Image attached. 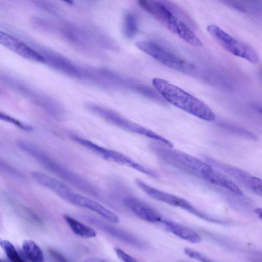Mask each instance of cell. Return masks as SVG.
I'll return each instance as SVG.
<instances>
[{"label":"cell","instance_id":"cell-1","mask_svg":"<svg viewBox=\"0 0 262 262\" xmlns=\"http://www.w3.org/2000/svg\"><path fill=\"white\" fill-rule=\"evenodd\" d=\"M17 147L29 155L45 168L84 193L98 197L96 186L83 177L63 165L36 144L29 141H17Z\"/></svg>","mask_w":262,"mask_h":262},{"label":"cell","instance_id":"cell-2","mask_svg":"<svg viewBox=\"0 0 262 262\" xmlns=\"http://www.w3.org/2000/svg\"><path fill=\"white\" fill-rule=\"evenodd\" d=\"M154 87L168 103L200 119L212 121L215 115L204 102L180 88L159 78L152 79Z\"/></svg>","mask_w":262,"mask_h":262},{"label":"cell","instance_id":"cell-3","mask_svg":"<svg viewBox=\"0 0 262 262\" xmlns=\"http://www.w3.org/2000/svg\"><path fill=\"white\" fill-rule=\"evenodd\" d=\"M138 3L142 9L184 41L193 46H203V43L198 36L166 5L150 0H140Z\"/></svg>","mask_w":262,"mask_h":262},{"label":"cell","instance_id":"cell-4","mask_svg":"<svg viewBox=\"0 0 262 262\" xmlns=\"http://www.w3.org/2000/svg\"><path fill=\"white\" fill-rule=\"evenodd\" d=\"M1 79L8 87L28 99L53 119L57 121L64 119L66 112L64 108L48 95L34 89L13 76L2 74Z\"/></svg>","mask_w":262,"mask_h":262},{"label":"cell","instance_id":"cell-5","mask_svg":"<svg viewBox=\"0 0 262 262\" xmlns=\"http://www.w3.org/2000/svg\"><path fill=\"white\" fill-rule=\"evenodd\" d=\"M150 145L151 150L161 160L186 173L201 178L202 171L210 166L207 162L160 142L158 143L157 141Z\"/></svg>","mask_w":262,"mask_h":262},{"label":"cell","instance_id":"cell-6","mask_svg":"<svg viewBox=\"0 0 262 262\" xmlns=\"http://www.w3.org/2000/svg\"><path fill=\"white\" fill-rule=\"evenodd\" d=\"M85 106L86 109L93 114L121 129L147 137L168 147H173V144L169 140L145 127L130 121L112 110L93 103H87Z\"/></svg>","mask_w":262,"mask_h":262},{"label":"cell","instance_id":"cell-7","mask_svg":"<svg viewBox=\"0 0 262 262\" xmlns=\"http://www.w3.org/2000/svg\"><path fill=\"white\" fill-rule=\"evenodd\" d=\"M207 30L220 46L228 52L254 64L259 62L257 52L250 45L235 38L216 25L208 26Z\"/></svg>","mask_w":262,"mask_h":262},{"label":"cell","instance_id":"cell-8","mask_svg":"<svg viewBox=\"0 0 262 262\" xmlns=\"http://www.w3.org/2000/svg\"><path fill=\"white\" fill-rule=\"evenodd\" d=\"M71 138L75 142L105 160L121 165L131 167L150 177H153L155 174L154 171L152 169L141 165L123 154L100 146L78 135H71Z\"/></svg>","mask_w":262,"mask_h":262},{"label":"cell","instance_id":"cell-9","mask_svg":"<svg viewBox=\"0 0 262 262\" xmlns=\"http://www.w3.org/2000/svg\"><path fill=\"white\" fill-rule=\"evenodd\" d=\"M56 29L69 43L86 52L92 51L97 42H101L100 36L94 35L86 28L70 21L62 22Z\"/></svg>","mask_w":262,"mask_h":262},{"label":"cell","instance_id":"cell-10","mask_svg":"<svg viewBox=\"0 0 262 262\" xmlns=\"http://www.w3.org/2000/svg\"><path fill=\"white\" fill-rule=\"evenodd\" d=\"M36 45L37 47L36 50L43 57L45 63L58 72L70 77L80 80H86L87 67H81L57 52Z\"/></svg>","mask_w":262,"mask_h":262},{"label":"cell","instance_id":"cell-11","mask_svg":"<svg viewBox=\"0 0 262 262\" xmlns=\"http://www.w3.org/2000/svg\"><path fill=\"white\" fill-rule=\"evenodd\" d=\"M135 183L143 191L155 200L174 207H179L204 220L220 222V221L210 217L198 210L191 204L181 198L152 187L139 179H136Z\"/></svg>","mask_w":262,"mask_h":262},{"label":"cell","instance_id":"cell-12","mask_svg":"<svg viewBox=\"0 0 262 262\" xmlns=\"http://www.w3.org/2000/svg\"><path fill=\"white\" fill-rule=\"evenodd\" d=\"M136 47L164 66L183 73H188L193 67L185 60L162 47L149 41H138Z\"/></svg>","mask_w":262,"mask_h":262},{"label":"cell","instance_id":"cell-13","mask_svg":"<svg viewBox=\"0 0 262 262\" xmlns=\"http://www.w3.org/2000/svg\"><path fill=\"white\" fill-rule=\"evenodd\" d=\"M0 42L7 49L25 59L36 62L45 63L43 57L36 50L9 34L1 31Z\"/></svg>","mask_w":262,"mask_h":262},{"label":"cell","instance_id":"cell-14","mask_svg":"<svg viewBox=\"0 0 262 262\" xmlns=\"http://www.w3.org/2000/svg\"><path fill=\"white\" fill-rule=\"evenodd\" d=\"M31 175L40 185L53 191L69 203L76 193L63 182L43 172L33 171Z\"/></svg>","mask_w":262,"mask_h":262},{"label":"cell","instance_id":"cell-15","mask_svg":"<svg viewBox=\"0 0 262 262\" xmlns=\"http://www.w3.org/2000/svg\"><path fill=\"white\" fill-rule=\"evenodd\" d=\"M124 205L140 219L148 222L162 223L164 218L158 211L140 200L128 196L123 200Z\"/></svg>","mask_w":262,"mask_h":262},{"label":"cell","instance_id":"cell-16","mask_svg":"<svg viewBox=\"0 0 262 262\" xmlns=\"http://www.w3.org/2000/svg\"><path fill=\"white\" fill-rule=\"evenodd\" d=\"M201 178L212 184L226 189L236 195L244 194L240 188L230 178L213 169L211 165L202 171Z\"/></svg>","mask_w":262,"mask_h":262},{"label":"cell","instance_id":"cell-17","mask_svg":"<svg viewBox=\"0 0 262 262\" xmlns=\"http://www.w3.org/2000/svg\"><path fill=\"white\" fill-rule=\"evenodd\" d=\"M88 217L90 222L123 242L136 247L142 248L144 246V244L142 241L129 232L94 217Z\"/></svg>","mask_w":262,"mask_h":262},{"label":"cell","instance_id":"cell-18","mask_svg":"<svg viewBox=\"0 0 262 262\" xmlns=\"http://www.w3.org/2000/svg\"><path fill=\"white\" fill-rule=\"evenodd\" d=\"M206 160L207 163L210 165H213L221 169V170L228 174L240 184L249 188L252 176L248 172L238 167L218 161L212 158H206Z\"/></svg>","mask_w":262,"mask_h":262},{"label":"cell","instance_id":"cell-19","mask_svg":"<svg viewBox=\"0 0 262 262\" xmlns=\"http://www.w3.org/2000/svg\"><path fill=\"white\" fill-rule=\"evenodd\" d=\"M77 206L93 211L112 223L117 224L119 222V219L115 213L88 197L81 195Z\"/></svg>","mask_w":262,"mask_h":262},{"label":"cell","instance_id":"cell-20","mask_svg":"<svg viewBox=\"0 0 262 262\" xmlns=\"http://www.w3.org/2000/svg\"><path fill=\"white\" fill-rule=\"evenodd\" d=\"M162 224L169 232L188 242L196 244L202 240L201 236L198 233L176 222L164 219Z\"/></svg>","mask_w":262,"mask_h":262},{"label":"cell","instance_id":"cell-21","mask_svg":"<svg viewBox=\"0 0 262 262\" xmlns=\"http://www.w3.org/2000/svg\"><path fill=\"white\" fill-rule=\"evenodd\" d=\"M63 218L71 230L76 235L85 238H94L96 236V232L91 227L67 214L64 215Z\"/></svg>","mask_w":262,"mask_h":262},{"label":"cell","instance_id":"cell-22","mask_svg":"<svg viewBox=\"0 0 262 262\" xmlns=\"http://www.w3.org/2000/svg\"><path fill=\"white\" fill-rule=\"evenodd\" d=\"M22 249L25 256L30 261L46 262L42 251L33 241H24Z\"/></svg>","mask_w":262,"mask_h":262},{"label":"cell","instance_id":"cell-23","mask_svg":"<svg viewBox=\"0 0 262 262\" xmlns=\"http://www.w3.org/2000/svg\"><path fill=\"white\" fill-rule=\"evenodd\" d=\"M123 30L124 35L128 38H133L136 34L138 26L134 15L128 13L124 17Z\"/></svg>","mask_w":262,"mask_h":262},{"label":"cell","instance_id":"cell-24","mask_svg":"<svg viewBox=\"0 0 262 262\" xmlns=\"http://www.w3.org/2000/svg\"><path fill=\"white\" fill-rule=\"evenodd\" d=\"M1 245L11 262H26L11 242L8 240L1 241Z\"/></svg>","mask_w":262,"mask_h":262},{"label":"cell","instance_id":"cell-25","mask_svg":"<svg viewBox=\"0 0 262 262\" xmlns=\"http://www.w3.org/2000/svg\"><path fill=\"white\" fill-rule=\"evenodd\" d=\"M0 118L2 120L12 124L19 129L24 131L31 132L33 130V127L31 125L24 123L17 119L5 113H0Z\"/></svg>","mask_w":262,"mask_h":262},{"label":"cell","instance_id":"cell-26","mask_svg":"<svg viewBox=\"0 0 262 262\" xmlns=\"http://www.w3.org/2000/svg\"><path fill=\"white\" fill-rule=\"evenodd\" d=\"M1 170L7 175L18 179H23L24 176L18 170L2 160L0 162Z\"/></svg>","mask_w":262,"mask_h":262},{"label":"cell","instance_id":"cell-27","mask_svg":"<svg viewBox=\"0 0 262 262\" xmlns=\"http://www.w3.org/2000/svg\"><path fill=\"white\" fill-rule=\"evenodd\" d=\"M184 252L189 257L201 262H215L201 252L189 248H185Z\"/></svg>","mask_w":262,"mask_h":262},{"label":"cell","instance_id":"cell-28","mask_svg":"<svg viewBox=\"0 0 262 262\" xmlns=\"http://www.w3.org/2000/svg\"><path fill=\"white\" fill-rule=\"evenodd\" d=\"M256 194L262 197V180L252 176L248 188Z\"/></svg>","mask_w":262,"mask_h":262},{"label":"cell","instance_id":"cell-29","mask_svg":"<svg viewBox=\"0 0 262 262\" xmlns=\"http://www.w3.org/2000/svg\"><path fill=\"white\" fill-rule=\"evenodd\" d=\"M224 125L225 126V127L234 133H238L242 135V136H245L246 137L250 138L254 140L256 138V136L254 134L247 130L239 128L236 126H234L233 125L224 124Z\"/></svg>","mask_w":262,"mask_h":262},{"label":"cell","instance_id":"cell-30","mask_svg":"<svg viewBox=\"0 0 262 262\" xmlns=\"http://www.w3.org/2000/svg\"><path fill=\"white\" fill-rule=\"evenodd\" d=\"M114 251L118 258L123 262H140L119 248H114Z\"/></svg>","mask_w":262,"mask_h":262},{"label":"cell","instance_id":"cell-31","mask_svg":"<svg viewBox=\"0 0 262 262\" xmlns=\"http://www.w3.org/2000/svg\"><path fill=\"white\" fill-rule=\"evenodd\" d=\"M49 253L56 262H68L67 259L58 251L53 249H49Z\"/></svg>","mask_w":262,"mask_h":262},{"label":"cell","instance_id":"cell-32","mask_svg":"<svg viewBox=\"0 0 262 262\" xmlns=\"http://www.w3.org/2000/svg\"><path fill=\"white\" fill-rule=\"evenodd\" d=\"M250 260L252 262H262V252H253L251 254Z\"/></svg>","mask_w":262,"mask_h":262},{"label":"cell","instance_id":"cell-33","mask_svg":"<svg viewBox=\"0 0 262 262\" xmlns=\"http://www.w3.org/2000/svg\"><path fill=\"white\" fill-rule=\"evenodd\" d=\"M84 262H108L106 260L97 257H90L84 260Z\"/></svg>","mask_w":262,"mask_h":262},{"label":"cell","instance_id":"cell-34","mask_svg":"<svg viewBox=\"0 0 262 262\" xmlns=\"http://www.w3.org/2000/svg\"><path fill=\"white\" fill-rule=\"evenodd\" d=\"M254 211L257 216L262 221V208H256L255 209Z\"/></svg>","mask_w":262,"mask_h":262},{"label":"cell","instance_id":"cell-35","mask_svg":"<svg viewBox=\"0 0 262 262\" xmlns=\"http://www.w3.org/2000/svg\"><path fill=\"white\" fill-rule=\"evenodd\" d=\"M260 75H261V77H262V69H261V70H260Z\"/></svg>","mask_w":262,"mask_h":262},{"label":"cell","instance_id":"cell-36","mask_svg":"<svg viewBox=\"0 0 262 262\" xmlns=\"http://www.w3.org/2000/svg\"><path fill=\"white\" fill-rule=\"evenodd\" d=\"M1 262H7V261L1 260Z\"/></svg>","mask_w":262,"mask_h":262}]
</instances>
